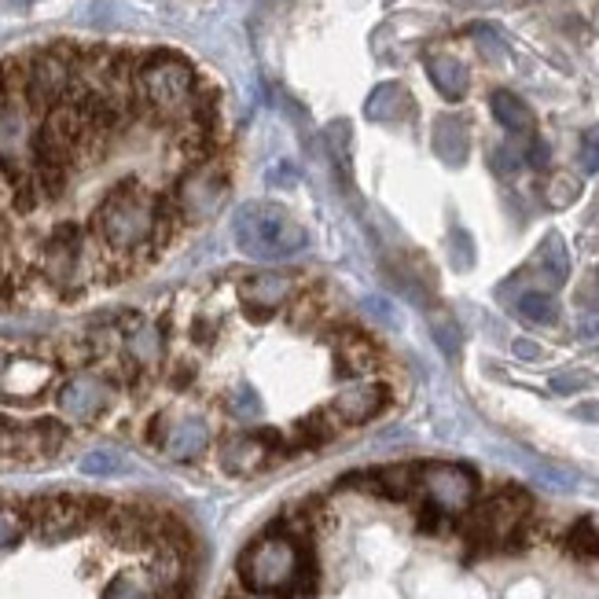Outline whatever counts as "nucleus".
<instances>
[{"label":"nucleus","mask_w":599,"mask_h":599,"mask_svg":"<svg viewBox=\"0 0 599 599\" xmlns=\"http://www.w3.org/2000/svg\"><path fill=\"white\" fill-rule=\"evenodd\" d=\"M434 151L442 158L445 166H463V158L471 151V137H468V126L460 118H438L434 121Z\"/></svg>","instance_id":"nucleus-13"},{"label":"nucleus","mask_w":599,"mask_h":599,"mask_svg":"<svg viewBox=\"0 0 599 599\" xmlns=\"http://www.w3.org/2000/svg\"><path fill=\"white\" fill-rule=\"evenodd\" d=\"M567 548L581 559H599V526L592 519H578L567 533Z\"/></svg>","instance_id":"nucleus-17"},{"label":"nucleus","mask_w":599,"mask_h":599,"mask_svg":"<svg viewBox=\"0 0 599 599\" xmlns=\"http://www.w3.org/2000/svg\"><path fill=\"white\" fill-rule=\"evenodd\" d=\"M81 474H96V479H107V474H121L129 468L126 456H121L118 449H92V452H85L81 456Z\"/></svg>","instance_id":"nucleus-16"},{"label":"nucleus","mask_w":599,"mask_h":599,"mask_svg":"<svg viewBox=\"0 0 599 599\" xmlns=\"http://www.w3.org/2000/svg\"><path fill=\"white\" fill-rule=\"evenodd\" d=\"M16 438H19V426L11 423V420H4V415H0V449L11 445V442H16Z\"/></svg>","instance_id":"nucleus-28"},{"label":"nucleus","mask_w":599,"mask_h":599,"mask_svg":"<svg viewBox=\"0 0 599 599\" xmlns=\"http://www.w3.org/2000/svg\"><path fill=\"white\" fill-rule=\"evenodd\" d=\"M581 420H599V405H578Z\"/></svg>","instance_id":"nucleus-30"},{"label":"nucleus","mask_w":599,"mask_h":599,"mask_svg":"<svg viewBox=\"0 0 599 599\" xmlns=\"http://www.w3.org/2000/svg\"><path fill=\"white\" fill-rule=\"evenodd\" d=\"M239 578L258 596L295 599L316 589V562L291 530H268L239 556Z\"/></svg>","instance_id":"nucleus-1"},{"label":"nucleus","mask_w":599,"mask_h":599,"mask_svg":"<svg viewBox=\"0 0 599 599\" xmlns=\"http://www.w3.org/2000/svg\"><path fill=\"white\" fill-rule=\"evenodd\" d=\"M364 115L372 121H397V118L412 115V96L405 85H397V81L375 85L369 104H364Z\"/></svg>","instance_id":"nucleus-12"},{"label":"nucleus","mask_w":599,"mask_h":599,"mask_svg":"<svg viewBox=\"0 0 599 599\" xmlns=\"http://www.w3.org/2000/svg\"><path fill=\"white\" fill-rule=\"evenodd\" d=\"M489 107H493V118H497L508 132H530V129H533V111L519 100L515 92H508V89L493 92Z\"/></svg>","instance_id":"nucleus-14"},{"label":"nucleus","mask_w":599,"mask_h":599,"mask_svg":"<svg viewBox=\"0 0 599 599\" xmlns=\"http://www.w3.org/2000/svg\"><path fill=\"white\" fill-rule=\"evenodd\" d=\"M100 599H155V592L148 581L137 578V573H118V578L104 589Z\"/></svg>","instance_id":"nucleus-20"},{"label":"nucleus","mask_w":599,"mask_h":599,"mask_svg":"<svg viewBox=\"0 0 599 599\" xmlns=\"http://www.w3.org/2000/svg\"><path fill=\"white\" fill-rule=\"evenodd\" d=\"M526 163H530L533 169H544L548 166V144L544 140H533L530 151H526Z\"/></svg>","instance_id":"nucleus-24"},{"label":"nucleus","mask_w":599,"mask_h":599,"mask_svg":"<svg viewBox=\"0 0 599 599\" xmlns=\"http://www.w3.org/2000/svg\"><path fill=\"white\" fill-rule=\"evenodd\" d=\"M132 353H140V357H155L158 353V346H155V332H144V335H137L132 338Z\"/></svg>","instance_id":"nucleus-27"},{"label":"nucleus","mask_w":599,"mask_h":599,"mask_svg":"<svg viewBox=\"0 0 599 599\" xmlns=\"http://www.w3.org/2000/svg\"><path fill=\"white\" fill-rule=\"evenodd\" d=\"M232 239L251 262H284L310 243L305 228L291 217L284 206L273 203H247L232 217Z\"/></svg>","instance_id":"nucleus-2"},{"label":"nucleus","mask_w":599,"mask_h":599,"mask_svg":"<svg viewBox=\"0 0 599 599\" xmlns=\"http://www.w3.org/2000/svg\"><path fill=\"white\" fill-rule=\"evenodd\" d=\"M284 438H279L276 431H258V434H236L228 438L225 449H222V463L228 471L236 474H251L265 468L268 460L276 456V452H284Z\"/></svg>","instance_id":"nucleus-5"},{"label":"nucleus","mask_w":599,"mask_h":599,"mask_svg":"<svg viewBox=\"0 0 599 599\" xmlns=\"http://www.w3.org/2000/svg\"><path fill=\"white\" fill-rule=\"evenodd\" d=\"M426 75H431V85L445 100L456 104L468 96L471 78H468V67H463L456 56H426Z\"/></svg>","instance_id":"nucleus-11"},{"label":"nucleus","mask_w":599,"mask_h":599,"mask_svg":"<svg viewBox=\"0 0 599 599\" xmlns=\"http://www.w3.org/2000/svg\"><path fill=\"white\" fill-rule=\"evenodd\" d=\"M386 397L390 394L383 383H357V386L342 390L332 405H327V415H332L338 426H361L386 409Z\"/></svg>","instance_id":"nucleus-6"},{"label":"nucleus","mask_w":599,"mask_h":599,"mask_svg":"<svg viewBox=\"0 0 599 599\" xmlns=\"http://www.w3.org/2000/svg\"><path fill=\"white\" fill-rule=\"evenodd\" d=\"M104 511H111V508L96 504L89 497H48L38 504L33 530H38L45 544H59V541H67V537H75L85 522L100 519Z\"/></svg>","instance_id":"nucleus-4"},{"label":"nucleus","mask_w":599,"mask_h":599,"mask_svg":"<svg viewBox=\"0 0 599 599\" xmlns=\"http://www.w3.org/2000/svg\"><path fill=\"white\" fill-rule=\"evenodd\" d=\"M420 471L423 468H415V463H390V468H379L375 474H364V482L390 500H409L420 489Z\"/></svg>","instance_id":"nucleus-10"},{"label":"nucleus","mask_w":599,"mask_h":599,"mask_svg":"<svg viewBox=\"0 0 599 599\" xmlns=\"http://www.w3.org/2000/svg\"><path fill=\"white\" fill-rule=\"evenodd\" d=\"M107 409V383L96 375H75L59 390V412L75 423H89Z\"/></svg>","instance_id":"nucleus-8"},{"label":"nucleus","mask_w":599,"mask_h":599,"mask_svg":"<svg viewBox=\"0 0 599 599\" xmlns=\"http://www.w3.org/2000/svg\"><path fill=\"white\" fill-rule=\"evenodd\" d=\"M19 4H30V0H19Z\"/></svg>","instance_id":"nucleus-31"},{"label":"nucleus","mask_w":599,"mask_h":599,"mask_svg":"<svg viewBox=\"0 0 599 599\" xmlns=\"http://www.w3.org/2000/svg\"><path fill=\"white\" fill-rule=\"evenodd\" d=\"M295 295V279L279 276V273H262V276H251L239 284V298L247 305L251 316H273L276 310H284V302Z\"/></svg>","instance_id":"nucleus-7"},{"label":"nucleus","mask_w":599,"mask_h":599,"mask_svg":"<svg viewBox=\"0 0 599 599\" xmlns=\"http://www.w3.org/2000/svg\"><path fill=\"white\" fill-rule=\"evenodd\" d=\"M515 353H519V357H526V361H537V357H541V346H533L530 338H519L515 342Z\"/></svg>","instance_id":"nucleus-29"},{"label":"nucleus","mask_w":599,"mask_h":599,"mask_svg":"<svg viewBox=\"0 0 599 599\" xmlns=\"http://www.w3.org/2000/svg\"><path fill=\"white\" fill-rule=\"evenodd\" d=\"M578 195H581V180L570 177V174H559V177H552V185H548V203H552L556 210L570 206Z\"/></svg>","instance_id":"nucleus-21"},{"label":"nucleus","mask_w":599,"mask_h":599,"mask_svg":"<svg viewBox=\"0 0 599 599\" xmlns=\"http://www.w3.org/2000/svg\"><path fill=\"white\" fill-rule=\"evenodd\" d=\"M585 383H589L585 375H556L552 379V386L559 390V394H573V390H581Z\"/></svg>","instance_id":"nucleus-25"},{"label":"nucleus","mask_w":599,"mask_h":599,"mask_svg":"<svg viewBox=\"0 0 599 599\" xmlns=\"http://www.w3.org/2000/svg\"><path fill=\"white\" fill-rule=\"evenodd\" d=\"M581 166L589 169V174H599V126L581 137Z\"/></svg>","instance_id":"nucleus-23"},{"label":"nucleus","mask_w":599,"mask_h":599,"mask_svg":"<svg viewBox=\"0 0 599 599\" xmlns=\"http://www.w3.org/2000/svg\"><path fill=\"white\" fill-rule=\"evenodd\" d=\"M541 262L548 268V276H552V284H562L570 273V258H567V243L559 236H548L544 247H541Z\"/></svg>","instance_id":"nucleus-19"},{"label":"nucleus","mask_w":599,"mask_h":599,"mask_svg":"<svg viewBox=\"0 0 599 599\" xmlns=\"http://www.w3.org/2000/svg\"><path fill=\"white\" fill-rule=\"evenodd\" d=\"M206 445H210V431H206L203 420H177V423L166 431V438H163L166 456H169V460H180V463L203 456Z\"/></svg>","instance_id":"nucleus-9"},{"label":"nucleus","mask_w":599,"mask_h":599,"mask_svg":"<svg viewBox=\"0 0 599 599\" xmlns=\"http://www.w3.org/2000/svg\"><path fill=\"white\" fill-rule=\"evenodd\" d=\"M372 364H375L372 342L353 338V342H342V346H338V369H342V375H364V372H372Z\"/></svg>","instance_id":"nucleus-15"},{"label":"nucleus","mask_w":599,"mask_h":599,"mask_svg":"<svg viewBox=\"0 0 599 599\" xmlns=\"http://www.w3.org/2000/svg\"><path fill=\"white\" fill-rule=\"evenodd\" d=\"M519 313L526 316V321H533V324H556L559 305H556V298L541 295V291H530V295L519 298Z\"/></svg>","instance_id":"nucleus-18"},{"label":"nucleus","mask_w":599,"mask_h":599,"mask_svg":"<svg viewBox=\"0 0 599 599\" xmlns=\"http://www.w3.org/2000/svg\"><path fill=\"white\" fill-rule=\"evenodd\" d=\"M434 332H438V338H442V346H445V350H452V346H456V342H460V332L445 321V316H442V321H434Z\"/></svg>","instance_id":"nucleus-26"},{"label":"nucleus","mask_w":599,"mask_h":599,"mask_svg":"<svg viewBox=\"0 0 599 599\" xmlns=\"http://www.w3.org/2000/svg\"><path fill=\"white\" fill-rule=\"evenodd\" d=\"M420 489L426 493V504L445 515H460L479 497V474L463 463H426L420 471Z\"/></svg>","instance_id":"nucleus-3"},{"label":"nucleus","mask_w":599,"mask_h":599,"mask_svg":"<svg viewBox=\"0 0 599 599\" xmlns=\"http://www.w3.org/2000/svg\"><path fill=\"white\" fill-rule=\"evenodd\" d=\"M22 537V515L11 508H0V548H11Z\"/></svg>","instance_id":"nucleus-22"}]
</instances>
